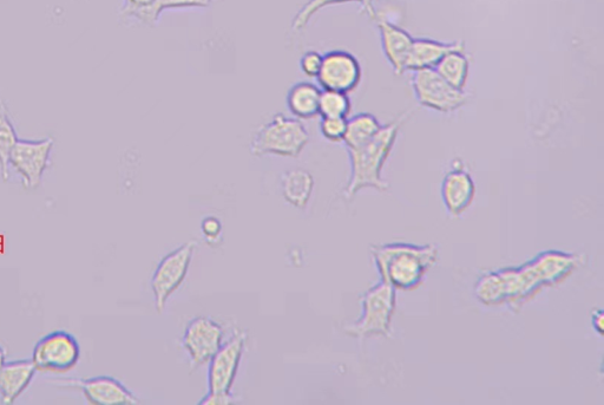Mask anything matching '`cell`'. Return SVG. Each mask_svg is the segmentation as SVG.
<instances>
[{
	"instance_id": "1",
	"label": "cell",
	"mask_w": 604,
	"mask_h": 405,
	"mask_svg": "<svg viewBox=\"0 0 604 405\" xmlns=\"http://www.w3.org/2000/svg\"><path fill=\"white\" fill-rule=\"evenodd\" d=\"M580 264L575 254L546 251L520 267L485 274L476 285V297L485 305L520 307L543 287L561 283Z\"/></svg>"
},
{
	"instance_id": "2",
	"label": "cell",
	"mask_w": 604,
	"mask_h": 405,
	"mask_svg": "<svg viewBox=\"0 0 604 405\" xmlns=\"http://www.w3.org/2000/svg\"><path fill=\"white\" fill-rule=\"evenodd\" d=\"M404 123V117L393 121L379 130V133L366 145L359 148L347 149L350 158L351 175L344 195L352 199L366 188L386 192L389 184L383 180L382 172L387 159L395 146L399 130Z\"/></svg>"
},
{
	"instance_id": "3",
	"label": "cell",
	"mask_w": 604,
	"mask_h": 405,
	"mask_svg": "<svg viewBox=\"0 0 604 405\" xmlns=\"http://www.w3.org/2000/svg\"><path fill=\"white\" fill-rule=\"evenodd\" d=\"M371 253L383 282L396 290L419 286L438 258V248L431 245L389 244L374 246Z\"/></svg>"
},
{
	"instance_id": "4",
	"label": "cell",
	"mask_w": 604,
	"mask_h": 405,
	"mask_svg": "<svg viewBox=\"0 0 604 405\" xmlns=\"http://www.w3.org/2000/svg\"><path fill=\"white\" fill-rule=\"evenodd\" d=\"M310 143V133L305 124L295 117L277 114L256 130L252 137V155H273L281 158H299Z\"/></svg>"
},
{
	"instance_id": "5",
	"label": "cell",
	"mask_w": 604,
	"mask_h": 405,
	"mask_svg": "<svg viewBox=\"0 0 604 405\" xmlns=\"http://www.w3.org/2000/svg\"><path fill=\"white\" fill-rule=\"evenodd\" d=\"M363 312L356 322L345 326L346 335L356 338L386 336L396 310V289L380 282L361 298Z\"/></svg>"
},
{
	"instance_id": "6",
	"label": "cell",
	"mask_w": 604,
	"mask_h": 405,
	"mask_svg": "<svg viewBox=\"0 0 604 405\" xmlns=\"http://www.w3.org/2000/svg\"><path fill=\"white\" fill-rule=\"evenodd\" d=\"M195 250L196 243L189 241L168 253L157 265L151 277V291H153L157 312L162 313L166 309L168 299L185 282Z\"/></svg>"
},
{
	"instance_id": "7",
	"label": "cell",
	"mask_w": 604,
	"mask_h": 405,
	"mask_svg": "<svg viewBox=\"0 0 604 405\" xmlns=\"http://www.w3.org/2000/svg\"><path fill=\"white\" fill-rule=\"evenodd\" d=\"M80 359L81 346L77 338L67 331H55L39 339L31 361L37 371L65 374L75 369Z\"/></svg>"
},
{
	"instance_id": "8",
	"label": "cell",
	"mask_w": 604,
	"mask_h": 405,
	"mask_svg": "<svg viewBox=\"0 0 604 405\" xmlns=\"http://www.w3.org/2000/svg\"><path fill=\"white\" fill-rule=\"evenodd\" d=\"M54 145L52 137H44L41 140L18 139L13 146L9 166L21 176L23 187L28 191H35L41 186Z\"/></svg>"
},
{
	"instance_id": "9",
	"label": "cell",
	"mask_w": 604,
	"mask_h": 405,
	"mask_svg": "<svg viewBox=\"0 0 604 405\" xmlns=\"http://www.w3.org/2000/svg\"><path fill=\"white\" fill-rule=\"evenodd\" d=\"M411 83L420 106L439 113H452L468 102L464 91L451 87L435 69L415 71Z\"/></svg>"
},
{
	"instance_id": "10",
	"label": "cell",
	"mask_w": 604,
	"mask_h": 405,
	"mask_svg": "<svg viewBox=\"0 0 604 405\" xmlns=\"http://www.w3.org/2000/svg\"><path fill=\"white\" fill-rule=\"evenodd\" d=\"M225 342V330L209 317H196L187 325L182 337V348L189 358L190 369L196 370L210 359Z\"/></svg>"
},
{
	"instance_id": "11",
	"label": "cell",
	"mask_w": 604,
	"mask_h": 405,
	"mask_svg": "<svg viewBox=\"0 0 604 405\" xmlns=\"http://www.w3.org/2000/svg\"><path fill=\"white\" fill-rule=\"evenodd\" d=\"M246 331H235L234 335L223 342L221 348L209 361L208 391L212 393H232L236 375L244 356L247 342Z\"/></svg>"
},
{
	"instance_id": "12",
	"label": "cell",
	"mask_w": 604,
	"mask_h": 405,
	"mask_svg": "<svg viewBox=\"0 0 604 405\" xmlns=\"http://www.w3.org/2000/svg\"><path fill=\"white\" fill-rule=\"evenodd\" d=\"M363 69L356 56L346 50H331L323 55V65L317 77L323 90L350 94L359 87Z\"/></svg>"
},
{
	"instance_id": "13",
	"label": "cell",
	"mask_w": 604,
	"mask_h": 405,
	"mask_svg": "<svg viewBox=\"0 0 604 405\" xmlns=\"http://www.w3.org/2000/svg\"><path fill=\"white\" fill-rule=\"evenodd\" d=\"M70 388L82 391L90 404L94 405H135L137 398L121 381L110 376L91 377L88 380L65 382Z\"/></svg>"
},
{
	"instance_id": "14",
	"label": "cell",
	"mask_w": 604,
	"mask_h": 405,
	"mask_svg": "<svg viewBox=\"0 0 604 405\" xmlns=\"http://www.w3.org/2000/svg\"><path fill=\"white\" fill-rule=\"evenodd\" d=\"M476 187L474 179L463 166H455L445 175L442 184V198L452 217H459L474 202Z\"/></svg>"
},
{
	"instance_id": "15",
	"label": "cell",
	"mask_w": 604,
	"mask_h": 405,
	"mask_svg": "<svg viewBox=\"0 0 604 405\" xmlns=\"http://www.w3.org/2000/svg\"><path fill=\"white\" fill-rule=\"evenodd\" d=\"M378 29L386 60L392 65L395 74L406 73V62L412 48L413 38L409 32L383 19H378Z\"/></svg>"
},
{
	"instance_id": "16",
	"label": "cell",
	"mask_w": 604,
	"mask_h": 405,
	"mask_svg": "<svg viewBox=\"0 0 604 405\" xmlns=\"http://www.w3.org/2000/svg\"><path fill=\"white\" fill-rule=\"evenodd\" d=\"M37 369L31 359L5 362L0 368V403L13 404L29 388Z\"/></svg>"
},
{
	"instance_id": "17",
	"label": "cell",
	"mask_w": 604,
	"mask_h": 405,
	"mask_svg": "<svg viewBox=\"0 0 604 405\" xmlns=\"http://www.w3.org/2000/svg\"><path fill=\"white\" fill-rule=\"evenodd\" d=\"M465 50L463 42L444 43L430 38H415L406 62V71L435 69L452 51Z\"/></svg>"
},
{
	"instance_id": "18",
	"label": "cell",
	"mask_w": 604,
	"mask_h": 405,
	"mask_svg": "<svg viewBox=\"0 0 604 405\" xmlns=\"http://www.w3.org/2000/svg\"><path fill=\"white\" fill-rule=\"evenodd\" d=\"M320 96L321 89L314 83H294L286 96L287 108L295 119L313 120L319 116Z\"/></svg>"
},
{
	"instance_id": "19",
	"label": "cell",
	"mask_w": 604,
	"mask_h": 405,
	"mask_svg": "<svg viewBox=\"0 0 604 405\" xmlns=\"http://www.w3.org/2000/svg\"><path fill=\"white\" fill-rule=\"evenodd\" d=\"M313 175L304 168H293L282 175L281 193L288 205L305 209L314 191Z\"/></svg>"
},
{
	"instance_id": "20",
	"label": "cell",
	"mask_w": 604,
	"mask_h": 405,
	"mask_svg": "<svg viewBox=\"0 0 604 405\" xmlns=\"http://www.w3.org/2000/svg\"><path fill=\"white\" fill-rule=\"evenodd\" d=\"M383 124L376 116L369 113H360L347 119V128L344 143L346 149L359 148L371 141L382 129Z\"/></svg>"
},
{
	"instance_id": "21",
	"label": "cell",
	"mask_w": 604,
	"mask_h": 405,
	"mask_svg": "<svg viewBox=\"0 0 604 405\" xmlns=\"http://www.w3.org/2000/svg\"><path fill=\"white\" fill-rule=\"evenodd\" d=\"M214 0H157L150 8L133 13L128 19H134L137 23L149 28L159 23L161 15L167 10L179 9H206L212 5Z\"/></svg>"
},
{
	"instance_id": "22",
	"label": "cell",
	"mask_w": 604,
	"mask_h": 405,
	"mask_svg": "<svg viewBox=\"0 0 604 405\" xmlns=\"http://www.w3.org/2000/svg\"><path fill=\"white\" fill-rule=\"evenodd\" d=\"M435 70L451 87L464 91L469 80V58L464 50L452 51L439 62Z\"/></svg>"
},
{
	"instance_id": "23",
	"label": "cell",
	"mask_w": 604,
	"mask_h": 405,
	"mask_svg": "<svg viewBox=\"0 0 604 405\" xmlns=\"http://www.w3.org/2000/svg\"><path fill=\"white\" fill-rule=\"evenodd\" d=\"M346 3L360 4L366 15L373 19V21H377V12L376 9H374V0H308V2L302 6L297 15L294 16L292 21V30L295 32L304 30L306 26L310 24L312 18L321 10L328 8V6Z\"/></svg>"
},
{
	"instance_id": "24",
	"label": "cell",
	"mask_w": 604,
	"mask_h": 405,
	"mask_svg": "<svg viewBox=\"0 0 604 405\" xmlns=\"http://www.w3.org/2000/svg\"><path fill=\"white\" fill-rule=\"evenodd\" d=\"M18 139L9 108L0 99V174L5 182L10 178L9 156Z\"/></svg>"
},
{
	"instance_id": "25",
	"label": "cell",
	"mask_w": 604,
	"mask_h": 405,
	"mask_svg": "<svg viewBox=\"0 0 604 405\" xmlns=\"http://www.w3.org/2000/svg\"><path fill=\"white\" fill-rule=\"evenodd\" d=\"M352 110V102L349 94L339 91L321 90L319 102L320 117H343L349 119Z\"/></svg>"
},
{
	"instance_id": "26",
	"label": "cell",
	"mask_w": 604,
	"mask_h": 405,
	"mask_svg": "<svg viewBox=\"0 0 604 405\" xmlns=\"http://www.w3.org/2000/svg\"><path fill=\"white\" fill-rule=\"evenodd\" d=\"M320 133L328 142H344L347 119L343 117H320Z\"/></svg>"
},
{
	"instance_id": "27",
	"label": "cell",
	"mask_w": 604,
	"mask_h": 405,
	"mask_svg": "<svg viewBox=\"0 0 604 405\" xmlns=\"http://www.w3.org/2000/svg\"><path fill=\"white\" fill-rule=\"evenodd\" d=\"M321 65H323V55L315 50L306 51L299 62L301 73L308 78H317Z\"/></svg>"
},
{
	"instance_id": "28",
	"label": "cell",
	"mask_w": 604,
	"mask_h": 405,
	"mask_svg": "<svg viewBox=\"0 0 604 405\" xmlns=\"http://www.w3.org/2000/svg\"><path fill=\"white\" fill-rule=\"evenodd\" d=\"M201 232L209 244H215L221 239L222 222L215 217H207L201 222Z\"/></svg>"
},
{
	"instance_id": "29",
	"label": "cell",
	"mask_w": 604,
	"mask_h": 405,
	"mask_svg": "<svg viewBox=\"0 0 604 405\" xmlns=\"http://www.w3.org/2000/svg\"><path fill=\"white\" fill-rule=\"evenodd\" d=\"M156 2L157 0H124L121 16L128 19L133 13L148 9Z\"/></svg>"
},
{
	"instance_id": "30",
	"label": "cell",
	"mask_w": 604,
	"mask_h": 405,
	"mask_svg": "<svg viewBox=\"0 0 604 405\" xmlns=\"http://www.w3.org/2000/svg\"><path fill=\"white\" fill-rule=\"evenodd\" d=\"M234 402V396L232 393H212L208 391V394L202 398L199 402L200 405H228Z\"/></svg>"
},
{
	"instance_id": "31",
	"label": "cell",
	"mask_w": 604,
	"mask_h": 405,
	"mask_svg": "<svg viewBox=\"0 0 604 405\" xmlns=\"http://www.w3.org/2000/svg\"><path fill=\"white\" fill-rule=\"evenodd\" d=\"M594 329L602 335L603 333V313L602 311H596L593 317Z\"/></svg>"
},
{
	"instance_id": "32",
	"label": "cell",
	"mask_w": 604,
	"mask_h": 405,
	"mask_svg": "<svg viewBox=\"0 0 604 405\" xmlns=\"http://www.w3.org/2000/svg\"><path fill=\"white\" fill-rule=\"evenodd\" d=\"M5 362H6L5 350L2 348V346H0V368L3 367Z\"/></svg>"
}]
</instances>
